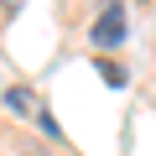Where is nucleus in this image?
I'll list each match as a JSON object with an SVG mask.
<instances>
[{
	"instance_id": "nucleus-3",
	"label": "nucleus",
	"mask_w": 156,
	"mask_h": 156,
	"mask_svg": "<svg viewBox=\"0 0 156 156\" xmlns=\"http://www.w3.org/2000/svg\"><path fill=\"white\" fill-rule=\"evenodd\" d=\"M99 73H104V83H115V89L125 83V68H115V62H99Z\"/></svg>"
},
{
	"instance_id": "nucleus-2",
	"label": "nucleus",
	"mask_w": 156,
	"mask_h": 156,
	"mask_svg": "<svg viewBox=\"0 0 156 156\" xmlns=\"http://www.w3.org/2000/svg\"><path fill=\"white\" fill-rule=\"evenodd\" d=\"M5 99H11V109H16V115H31V94H26V89H11Z\"/></svg>"
},
{
	"instance_id": "nucleus-1",
	"label": "nucleus",
	"mask_w": 156,
	"mask_h": 156,
	"mask_svg": "<svg viewBox=\"0 0 156 156\" xmlns=\"http://www.w3.org/2000/svg\"><path fill=\"white\" fill-rule=\"evenodd\" d=\"M89 37H94V47H120V37H125V5H104Z\"/></svg>"
}]
</instances>
